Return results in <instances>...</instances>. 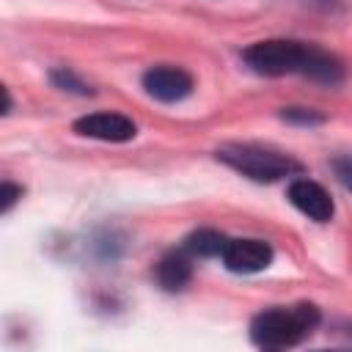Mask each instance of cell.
<instances>
[{
	"instance_id": "1",
	"label": "cell",
	"mask_w": 352,
	"mask_h": 352,
	"mask_svg": "<svg viewBox=\"0 0 352 352\" xmlns=\"http://www.w3.org/2000/svg\"><path fill=\"white\" fill-rule=\"evenodd\" d=\"M316 324H319V308L311 302L270 308L250 322V338L256 346L264 349H286L308 338Z\"/></svg>"
},
{
	"instance_id": "2",
	"label": "cell",
	"mask_w": 352,
	"mask_h": 352,
	"mask_svg": "<svg viewBox=\"0 0 352 352\" xmlns=\"http://www.w3.org/2000/svg\"><path fill=\"white\" fill-rule=\"evenodd\" d=\"M217 160L226 162L228 168L239 170L242 176L253 179V182H278V179L300 170V165L294 160H289L286 154H278V151H270L261 146H250V143L220 146Z\"/></svg>"
},
{
	"instance_id": "3",
	"label": "cell",
	"mask_w": 352,
	"mask_h": 352,
	"mask_svg": "<svg viewBox=\"0 0 352 352\" xmlns=\"http://www.w3.org/2000/svg\"><path fill=\"white\" fill-rule=\"evenodd\" d=\"M314 47H305L300 41H289V38H270V41H258L253 47L245 50V63L264 77H280V74H305L308 60H311Z\"/></svg>"
},
{
	"instance_id": "4",
	"label": "cell",
	"mask_w": 352,
	"mask_h": 352,
	"mask_svg": "<svg viewBox=\"0 0 352 352\" xmlns=\"http://www.w3.org/2000/svg\"><path fill=\"white\" fill-rule=\"evenodd\" d=\"M220 256L231 272L250 275V272H261L270 267L272 248L264 239H228Z\"/></svg>"
},
{
	"instance_id": "5",
	"label": "cell",
	"mask_w": 352,
	"mask_h": 352,
	"mask_svg": "<svg viewBox=\"0 0 352 352\" xmlns=\"http://www.w3.org/2000/svg\"><path fill=\"white\" fill-rule=\"evenodd\" d=\"M143 88L160 102H182L192 91V77L179 66H151L143 74Z\"/></svg>"
},
{
	"instance_id": "6",
	"label": "cell",
	"mask_w": 352,
	"mask_h": 352,
	"mask_svg": "<svg viewBox=\"0 0 352 352\" xmlns=\"http://www.w3.org/2000/svg\"><path fill=\"white\" fill-rule=\"evenodd\" d=\"M74 132L82 138H96L107 143H124L135 138V124L121 113H91L74 121Z\"/></svg>"
},
{
	"instance_id": "7",
	"label": "cell",
	"mask_w": 352,
	"mask_h": 352,
	"mask_svg": "<svg viewBox=\"0 0 352 352\" xmlns=\"http://www.w3.org/2000/svg\"><path fill=\"white\" fill-rule=\"evenodd\" d=\"M289 201L316 223H327L333 217V198L322 184L311 179H294L289 184Z\"/></svg>"
},
{
	"instance_id": "8",
	"label": "cell",
	"mask_w": 352,
	"mask_h": 352,
	"mask_svg": "<svg viewBox=\"0 0 352 352\" xmlns=\"http://www.w3.org/2000/svg\"><path fill=\"white\" fill-rule=\"evenodd\" d=\"M157 280H160V286L162 289H168V292H179V289H184L187 283H190V278H192V267H190V258H184L182 253H170V256H165L160 264H157Z\"/></svg>"
},
{
	"instance_id": "9",
	"label": "cell",
	"mask_w": 352,
	"mask_h": 352,
	"mask_svg": "<svg viewBox=\"0 0 352 352\" xmlns=\"http://www.w3.org/2000/svg\"><path fill=\"white\" fill-rule=\"evenodd\" d=\"M226 242H228V239H226L223 234L204 228V231L190 234V236H187V242H184V248H187L190 253H195V256L209 258V256H220V253H223V248H226Z\"/></svg>"
},
{
	"instance_id": "10",
	"label": "cell",
	"mask_w": 352,
	"mask_h": 352,
	"mask_svg": "<svg viewBox=\"0 0 352 352\" xmlns=\"http://www.w3.org/2000/svg\"><path fill=\"white\" fill-rule=\"evenodd\" d=\"M16 198H22V187H16L11 182H3V187H0V212L3 214L11 212V206L16 204Z\"/></svg>"
},
{
	"instance_id": "11",
	"label": "cell",
	"mask_w": 352,
	"mask_h": 352,
	"mask_svg": "<svg viewBox=\"0 0 352 352\" xmlns=\"http://www.w3.org/2000/svg\"><path fill=\"white\" fill-rule=\"evenodd\" d=\"M333 170H336V176L341 179V184H344L346 190H352V157H338V160H333Z\"/></svg>"
},
{
	"instance_id": "12",
	"label": "cell",
	"mask_w": 352,
	"mask_h": 352,
	"mask_svg": "<svg viewBox=\"0 0 352 352\" xmlns=\"http://www.w3.org/2000/svg\"><path fill=\"white\" fill-rule=\"evenodd\" d=\"M283 118H289V121H300V124H319V121H322L316 113H311V110H300V107L286 110Z\"/></svg>"
}]
</instances>
